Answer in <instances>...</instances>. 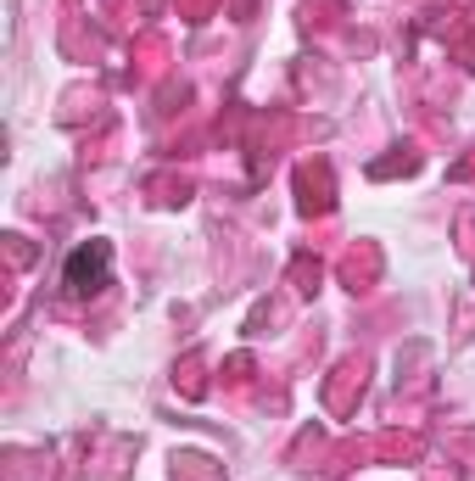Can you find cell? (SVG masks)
Segmentation results:
<instances>
[{"instance_id": "1", "label": "cell", "mask_w": 475, "mask_h": 481, "mask_svg": "<svg viewBox=\"0 0 475 481\" xmlns=\"http://www.w3.org/2000/svg\"><path fill=\"white\" fill-rule=\"evenodd\" d=\"M101 269H107V252H101V247H96V252H90V247L73 252V263H68V286H73V291H96V286H101Z\"/></svg>"}]
</instances>
